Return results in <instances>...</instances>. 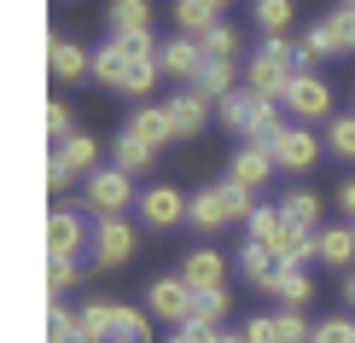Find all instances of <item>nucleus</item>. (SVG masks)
Instances as JSON below:
<instances>
[{
  "label": "nucleus",
  "mask_w": 355,
  "mask_h": 343,
  "mask_svg": "<svg viewBox=\"0 0 355 343\" xmlns=\"http://www.w3.org/2000/svg\"><path fill=\"white\" fill-rule=\"evenodd\" d=\"M274 169H279V163L262 152V146H245V152H233V163H227V181H233V186H245V192H262Z\"/></svg>",
  "instance_id": "nucleus-13"
},
{
  "label": "nucleus",
  "mask_w": 355,
  "mask_h": 343,
  "mask_svg": "<svg viewBox=\"0 0 355 343\" xmlns=\"http://www.w3.org/2000/svg\"><path fill=\"white\" fill-rule=\"evenodd\" d=\"M250 12H257L262 35H286V29H291V0H257Z\"/></svg>",
  "instance_id": "nucleus-31"
},
{
  "label": "nucleus",
  "mask_w": 355,
  "mask_h": 343,
  "mask_svg": "<svg viewBox=\"0 0 355 343\" xmlns=\"http://www.w3.org/2000/svg\"><path fill=\"white\" fill-rule=\"evenodd\" d=\"M279 221H286V210H268V204H262V210H250V238H257V245H268V238L279 233Z\"/></svg>",
  "instance_id": "nucleus-38"
},
{
  "label": "nucleus",
  "mask_w": 355,
  "mask_h": 343,
  "mask_svg": "<svg viewBox=\"0 0 355 343\" xmlns=\"http://www.w3.org/2000/svg\"><path fill=\"white\" fill-rule=\"evenodd\" d=\"M111 41H135L152 35V0H111Z\"/></svg>",
  "instance_id": "nucleus-14"
},
{
  "label": "nucleus",
  "mask_w": 355,
  "mask_h": 343,
  "mask_svg": "<svg viewBox=\"0 0 355 343\" xmlns=\"http://www.w3.org/2000/svg\"><path fill=\"white\" fill-rule=\"evenodd\" d=\"M70 186V169L64 163H47V192H64Z\"/></svg>",
  "instance_id": "nucleus-43"
},
{
  "label": "nucleus",
  "mask_w": 355,
  "mask_h": 343,
  "mask_svg": "<svg viewBox=\"0 0 355 343\" xmlns=\"http://www.w3.org/2000/svg\"><path fill=\"white\" fill-rule=\"evenodd\" d=\"M128 140H140L146 146V152H157V146H169L175 140V123H169V111L164 105H135V111H128Z\"/></svg>",
  "instance_id": "nucleus-10"
},
{
  "label": "nucleus",
  "mask_w": 355,
  "mask_h": 343,
  "mask_svg": "<svg viewBox=\"0 0 355 343\" xmlns=\"http://www.w3.org/2000/svg\"><path fill=\"white\" fill-rule=\"evenodd\" d=\"M344 297H349V303H355V274H349V279H344Z\"/></svg>",
  "instance_id": "nucleus-46"
},
{
  "label": "nucleus",
  "mask_w": 355,
  "mask_h": 343,
  "mask_svg": "<svg viewBox=\"0 0 355 343\" xmlns=\"http://www.w3.org/2000/svg\"><path fill=\"white\" fill-rule=\"evenodd\" d=\"M239 267H245V279L250 285H268V279L279 274V256L268 245H257V238H245V250H239Z\"/></svg>",
  "instance_id": "nucleus-23"
},
{
  "label": "nucleus",
  "mask_w": 355,
  "mask_h": 343,
  "mask_svg": "<svg viewBox=\"0 0 355 343\" xmlns=\"http://www.w3.org/2000/svg\"><path fill=\"white\" fill-rule=\"evenodd\" d=\"M250 192L245 186H233V181H216V186H204V192H192V227H204V233H216V227H227V221H250Z\"/></svg>",
  "instance_id": "nucleus-2"
},
{
  "label": "nucleus",
  "mask_w": 355,
  "mask_h": 343,
  "mask_svg": "<svg viewBox=\"0 0 355 343\" xmlns=\"http://www.w3.org/2000/svg\"><path fill=\"white\" fill-rule=\"evenodd\" d=\"M181 274H187V285H192V291H221V279H227V262H221L216 250H192Z\"/></svg>",
  "instance_id": "nucleus-20"
},
{
  "label": "nucleus",
  "mask_w": 355,
  "mask_h": 343,
  "mask_svg": "<svg viewBox=\"0 0 355 343\" xmlns=\"http://www.w3.org/2000/svg\"><path fill=\"white\" fill-rule=\"evenodd\" d=\"M169 123H175V140H198L204 123H210V99L198 94V87H181V94H169Z\"/></svg>",
  "instance_id": "nucleus-8"
},
{
  "label": "nucleus",
  "mask_w": 355,
  "mask_h": 343,
  "mask_svg": "<svg viewBox=\"0 0 355 343\" xmlns=\"http://www.w3.org/2000/svg\"><path fill=\"white\" fill-rule=\"evenodd\" d=\"M315 256L332 262V267H349V262H355V227H320Z\"/></svg>",
  "instance_id": "nucleus-22"
},
{
  "label": "nucleus",
  "mask_w": 355,
  "mask_h": 343,
  "mask_svg": "<svg viewBox=\"0 0 355 343\" xmlns=\"http://www.w3.org/2000/svg\"><path fill=\"white\" fill-rule=\"evenodd\" d=\"M164 343H198V337H192V332H175V337H164Z\"/></svg>",
  "instance_id": "nucleus-45"
},
{
  "label": "nucleus",
  "mask_w": 355,
  "mask_h": 343,
  "mask_svg": "<svg viewBox=\"0 0 355 343\" xmlns=\"http://www.w3.org/2000/svg\"><path fill=\"white\" fill-rule=\"evenodd\" d=\"M76 337H82V320H70V308L53 303V315H47V343H76Z\"/></svg>",
  "instance_id": "nucleus-36"
},
{
  "label": "nucleus",
  "mask_w": 355,
  "mask_h": 343,
  "mask_svg": "<svg viewBox=\"0 0 355 343\" xmlns=\"http://www.w3.org/2000/svg\"><path fill=\"white\" fill-rule=\"evenodd\" d=\"M245 337H250V343H274V315H257V320H245Z\"/></svg>",
  "instance_id": "nucleus-42"
},
{
  "label": "nucleus",
  "mask_w": 355,
  "mask_h": 343,
  "mask_svg": "<svg viewBox=\"0 0 355 343\" xmlns=\"http://www.w3.org/2000/svg\"><path fill=\"white\" fill-rule=\"evenodd\" d=\"M128 64H135V53H128L123 41H105V47H94V76L105 82V87H116V94H123V82H128Z\"/></svg>",
  "instance_id": "nucleus-19"
},
{
  "label": "nucleus",
  "mask_w": 355,
  "mask_h": 343,
  "mask_svg": "<svg viewBox=\"0 0 355 343\" xmlns=\"http://www.w3.org/2000/svg\"><path fill=\"white\" fill-rule=\"evenodd\" d=\"M47 70H53L58 82L87 76V70H94V53H87V47H76V41H64V35H53V41H47Z\"/></svg>",
  "instance_id": "nucleus-15"
},
{
  "label": "nucleus",
  "mask_w": 355,
  "mask_h": 343,
  "mask_svg": "<svg viewBox=\"0 0 355 343\" xmlns=\"http://www.w3.org/2000/svg\"><path fill=\"white\" fill-rule=\"evenodd\" d=\"M198 47H204V58H227V64H233V53H239V35H233V24H216L210 35H198Z\"/></svg>",
  "instance_id": "nucleus-34"
},
{
  "label": "nucleus",
  "mask_w": 355,
  "mask_h": 343,
  "mask_svg": "<svg viewBox=\"0 0 355 343\" xmlns=\"http://www.w3.org/2000/svg\"><path fill=\"white\" fill-rule=\"evenodd\" d=\"M152 157H157V152H146V146L128 140V134H116V146H111V169H123V175H140Z\"/></svg>",
  "instance_id": "nucleus-29"
},
{
  "label": "nucleus",
  "mask_w": 355,
  "mask_h": 343,
  "mask_svg": "<svg viewBox=\"0 0 355 343\" xmlns=\"http://www.w3.org/2000/svg\"><path fill=\"white\" fill-rule=\"evenodd\" d=\"M279 105L297 111L303 123H315V116H327V111H332V87L320 82V76H309V70H297V76H291V87L279 94Z\"/></svg>",
  "instance_id": "nucleus-5"
},
{
  "label": "nucleus",
  "mask_w": 355,
  "mask_h": 343,
  "mask_svg": "<svg viewBox=\"0 0 355 343\" xmlns=\"http://www.w3.org/2000/svg\"><path fill=\"white\" fill-rule=\"evenodd\" d=\"M286 216L297 221V227L320 233V198H315V192H286Z\"/></svg>",
  "instance_id": "nucleus-33"
},
{
  "label": "nucleus",
  "mask_w": 355,
  "mask_h": 343,
  "mask_svg": "<svg viewBox=\"0 0 355 343\" xmlns=\"http://www.w3.org/2000/svg\"><path fill=\"white\" fill-rule=\"evenodd\" d=\"M327 146H332L338 157H355V116H338L332 134H327Z\"/></svg>",
  "instance_id": "nucleus-40"
},
{
  "label": "nucleus",
  "mask_w": 355,
  "mask_h": 343,
  "mask_svg": "<svg viewBox=\"0 0 355 343\" xmlns=\"http://www.w3.org/2000/svg\"><path fill=\"white\" fill-rule=\"evenodd\" d=\"M250 111H257V94H250V87H233L227 99H216V116H221V123H227L233 134H245Z\"/></svg>",
  "instance_id": "nucleus-27"
},
{
  "label": "nucleus",
  "mask_w": 355,
  "mask_h": 343,
  "mask_svg": "<svg viewBox=\"0 0 355 343\" xmlns=\"http://www.w3.org/2000/svg\"><path fill=\"white\" fill-rule=\"evenodd\" d=\"M105 343H152V332H146V315L128 303H116V320H111V337Z\"/></svg>",
  "instance_id": "nucleus-28"
},
{
  "label": "nucleus",
  "mask_w": 355,
  "mask_h": 343,
  "mask_svg": "<svg viewBox=\"0 0 355 343\" xmlns=\"http://www.w3.org/2000/svg\"><path fill=\"white\" fill-rule=\"evenodd\" d=\"M47 134H53V146H64L70 134H76V128H70V105H64V99H53V105H47Z\"/></svg>",
  "instance_id": "nucleus-41"
},
{
  "label": "nucleus",
  "mask_w": 355,
  "mask_h": 343,
  "mask_svg": "<svg viewBox=\"0 0 355 343\" xmlns=\"http://www.w3.org/2000/svg\"><path fill=\"white\" fill-rule=\"evenodd\" d=\"M291 76H297V41L262 35V47L250 53V64H245V87L257 99H274V105H279V94L291 87Z\"/></svg>",
  "instance_id": "nucleus-1"
},
{
  "label": "nucleus",
  "mask_w": 355,
  "mask_h": 343,
  "mask_svg": "<svg viewBox=\"0 0 355 343\" xmlns=\"http://www.w3.org/2000/svg\"><path fill=\"white\" fill-rule=\"evenodd\" d=\"M94 157H99V146L87 134H70L64 146H53V163H64L70 175H94Z\"/></svg>",
  "instance_id": "nucleus-24"
},
{
  "label": "nucleus",
  "mask_w": 355,
  "mask_h": 343,
  "mask_svg": "<svg viewBox=\"0 0 355 343\" xmlns=\"http://www.w3.org/2000/svg\"><path fill=\"white\" fill-rule=\"evenodd\" d=\"M128 256H135V227H128V221H99V233H94V262H99V267H123Z\"/></svg>",
  "instance_id": "nucleus-12"
},
{
  "label": "nucleus",
  "mask_w": 355,
  "mask_h": 343,
  "mask_svg": "<svg viewBox=\"0 0 355 343\" xmlns=\"http://www.w3.org/2000/svg\"><path fill=\"white\" fill-rule=\"evenodd\" d=\"M268 157L279 163V169H291V175H303V169H315V157H320V140L309 128H286L279 140L268 146Z\"/></svg>",
  "instance_id": "nucleus-9"
},
{
  "label": "nucleus",
  "mask_w": 355,
  "mask_h": 343,
  "mask_svg": "<svg viewBox=\"0 0 355 343\" xmlns=\"http://www.w3.org/2000/svg\"><path fill=\"white\" fill-rule=\"evenodd\" d=\"M140 216H146V227H175V221L192 216V198L181 186H146L140 192Z\"/></svg>",
  "instance_id": "nucleus-7"
},
{
  "label": "nucleus",
  "mask_w": 355,
  "mask_h": 343,
  "mask_svg": "<svg viewBox=\"0 0 355 343\" xmlns=\"http://www.w3.org/2000/svg\"><path fill=\"white\" fill-rule=\"evenodd\" d=\"M274 343H315V332L297 308H286V315H274Z\"/></svg>",
  "instance_id": "nucleus-35"
},
{
  "label": "nucleus",
  "mask_w": 355,
  "mask_h": 343,
  "mask_svg": "<svg viewBox=\"0 0 355 343\" xmlns=\"http://www.w3.org/2000/svg\"><path fill=\"white\" fill-rule=\"evenodd\" d=\"M315 343H355V320L349 315H332L315 326Z\"/></svg>",
  "instance_id": "nucleus-39"
},
{
  "label": "nucleus",
  "mask_w": 355,
  "mask_h": 343,
  "mask_svg": "<svg viewBox=\"0 0 355 343\" xmlns=\"http://www.w3.org/2000/svg\"><path fill=\"white\" fill-rule=\"evenodd\" d=\"M315 245H320V233H309V227H297V221H279V233L268 238V250L279 262H303V256H315Z\"/></svg>",
  "instance_id": "nucleus-17"
},
{
  "label": "nucleus",
  "mask_w": 355,
  "mask_h": 343,
  "mask_svg": "<svg viewBox=\"0 0 355 343\" xmlns=\"http://www.w3.org/2000/svg\"><path fill=\"white\" fill-rule=\"evenodd\" d=\"M221 320H227V291H198V308H192V332H221Z\"/></svg>",
  "instance_id": "nucleus-26"
},
{
  "label": "nucleus",
  "mask_w": 355,
  "mask_h": 343,
  "mask_svg": "<svg viewBox=\"0 0 355 343\" xmlns=\"http://www.w3.org/2000/svg\"><path fill=\"white\" fill-rule=\"evenodd\" d=\"M320 58H338V41H332V29L327 24H309L303 35H297V64H320Z\"/></svg>",
  "instance_id": "nucleus-25"
},
{
  "label": "nucleus",
  "mask_w": 355,
  "mask_h": 343,
  "mask_svg": "<svg viewBox=\"0 0 355 343\" xmlns=\"http://www.w3.org/2000/svg\"><path fill=\"white\" fill-rule=\"evenodd\" d=\"M344 6H355V0H344Z\"/></svg>",
  "instance_id": "nucleus-47"
},
{
  "label": "nucleus",
  "mask_w": 355,
  "mask_h": 343,
  "mask_svg": "<svg viewBox=\"0 0 355 343\" xmlns=\"http://www.w3.org/2000/svg\"><path fill=\"white\" fill-rule=\"evenodd\" d=\"M76 320H82V337L87 343H105L111 337V320H116V303H87Z\"/></svg>",
  "instance_id": "nucleus-30"
},
{
  "label": "nucleus",
  "mask_w": 355,
  "mask_h": 343,
  "mask_svg": "<svg viewBox=\"0 0 355 343\" xmlns=\"http://www.w3.org/2000/svg\"><path fill=\"white\" fill-rule=\"evenodd\" d=\"M262 291H268V297H279L286 308H303L309 297H315V285H309V274H303V262H279V274H274Z\"/></svg>",
  "instance_id": "nucleus-16"
},
{
  "label": "nucleus",
  "mask_w": 355,
  "mask_h": 343,
  "mask_svg": "<svg viewBox=\"0 0 355 343\" xmlns=\"http://www.w3.org/2000/svg\"><path fill=\"white\" fill-rule=\"evenodd\" d=\"M70 285H82V267L70 262V256H47V297L58 303V297H64Z\"/></svg>",
  "instance_id": "nucleus-32"
},
{
  "label": "nucleus",
  "mask_w": 355,
  "mask_h": 343,
  "mask_svg": "<svg viewBox=\"0 0 355 343\" xmlns=\"http://www.w3.org/2000/svg\"><path fill=\"white\" fill-rule=\"evenodd\" d=\"M192 308H198V291L187 285V274H157L152 285H146V315H157V320H169L175 332L192 320Z\"/></svg>",
  "instance_id": "nucleus-3"
},
{
  "label": "nucleus",
  "mask_w": 355,
  "mask_h": 343,
  "mask_svg": "<svg viewBox=\"0 0 355 343\" xmlns=\"http://www.w3.org/2000/svg\"><path fill=\"white\" fill-rule=\"evenodd\" d=\"M128 198H135V186H128L123 169H94V175L82 181V204H87L99 221H123Z\"/></svg>",
  "instance_id": "nucleus-4"
},
{
  "label": "nucleus",
  "mask_w": 355,
  "mask_h": 343,
  "mask_svg": "<svg viewBox=\"0 0 355 343\" xmlns=\"http://www.w3.org/2000/svg\"><path fill=\"white\" fill-rule=\"evenodd\" d=\"M87 245H94V233H87V221L76 210H53L47 216V256H70L76 262Z\"/></svg>",
  "instance_id": "nucleus-6"
},
{
  "label": "nucleus",
  "mask_w": 355,
  "mask_h": 343,
  "mask_svg": "<svg viewBox=\"0 0 355 343\" xmlns=\"http://www.w3.org/2000/svg\"><path fill=\"white\" fill-rule=\"evenodd\" d=\"M221 6L227 0H175V24H181V35H210L221 24Z\"/></svg>",
  "instance_id": "nucleus-18"
},
{
  "label": "nucleus",
  "mask_w": 355,
  "mask_h": 343,
  "mask_svg": "<svg viewBox=\"0 0 355 343\" xmlns=\"http://www.w3.org/2000/svg\"><path fill=\"white\" fill-rule=\"evenodd\" d=\"M192 87H198L210 105H216V99H227L233 94V64H227V58H204L198 76H192Z\"/></svg>",
  "instance_id": "nucleus-21"
},
{
  "label": "nucleus",
  "mask_w": 355,
  "mask_h": 343,
  "mask_svg": "<svg viewBox=\"0 0 355 343\" xmlns=\"http://www.w3.org/2000/svg\"><path fill=\"white\" fill-rule=\"evenodd\" d=\"M338 198H344V210L355 216V181H344V186H338Z\"/></svg>",
  "instance_id": "nucleus-44"
},
{
  "label": "nucleus",
  "mask_w": 355,
  "mask_h": 343,
  "mask_svg": "<svg viewBox=\"0 0 355 343\" xmlns=\"http://www.w3.org/2000/svg\"><path fill=\"white\" fill-rule=\"evenodd\" d=\"M198 64H204V47H198V35H169V41H157V70L164 76H198Z\"/></svg>",
  "instance_id": "nucleus-11"
},
{
  "label": "nucleus",
  "mask_w": 355,
  "mask_h": 343,
  "mask_svg": "<svg viewBox=\"0 0 355 343\" xmlns=\"http://www.w3.org/2000/svg\"><path fill=\"white\" fill-rule=\"evenodd\" d=\"M327 29H332V41H338V53H355V6H338L332 18H327Z\"/></svg>",
  "instance_id": "nucleus-37"
}]
</instances>
